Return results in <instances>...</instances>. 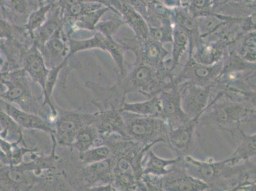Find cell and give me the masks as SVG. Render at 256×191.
<instances>
[{"label": "cell", "instance_id": "17", "mask_svg": "<svg viewBox=\"0 0 256 191\" xmlns=\"http://www.w3.org/2000/svg\"><path fill=\"white\" fill-rule=\"evenodd\" d=\"M25 70L30 74L32 82L38 84L43 90L50 71L46 69L41 56L36 52L30 54L26 60Z\"/></svg>", "mask_w": 256, "mask_h": 191}, {"label": "cell", "instance_id": "19", "mask_svg": "<svg viewBox=\"0 0 256 191\" xmlns=\"http://www.w3.org/2000/svg\"><path fill=\"white\" fill-rule=\"evenodd\" d=\"M99 132L92 124L86 126L78 132L71 146L78 154L82 153L92 148L93 142Z\"/></svg>", "mask_w": 256, "mask_h": 191}, {"label": "cell", "instance_id": "4", "mask_svg": "<svg viewBox=\"0 0 256 191\" xmlns=\"http://www.w3.org/2000/svg\"><path fill=\"white\" fill-rule=\"evenodd\" d=\"M120 112L124 120L126 138L128 140L150 146L160 142L166 144L169 127L162 118Z\"/></svg>", "mask_w": 256, "mask_h": 191}, {"label": "cell", "instance_id": "10", "mask_svg": "<svg viewBox=\"0 0 256 191\" xmlns=\"http://www.w3.org/2000/svg\"><path fill=\"white\" fill-rule=\"evenodd\" d=\"M196 126V121L190 120L188 124L174 129L169 128L166 144L176 154V157H185L194 150Z\"/></svg>", "mask_w": 256, "mask_h": 191}, {"label": "cell", "instance_id": "1", "mask_svg": "<svg viewBox=\"0 0 256 191\" xmlns=\"http://www.w3.org/2000/svg\"><path fill=\"white\" fill-rule=\"evenodd\" d=\"M179 163L188 174L204 182L209 190H256L254 158L231 165L226 160L201 162L188 155L180 158Z\"/></svg>", "mask_w": 256, "mask_h": 191}, {"label": "cell", "instance_id": "12", "mask_svg": "<svg viewBox=\"0 0 256 191\" xmlns=\"http://www.w3.org/2000/svg\"><path fill=\"white\" fill-rule=\"evenodd\" d=\"M206 67L190 65L174 78V84L178 86L183 83H190L201 87H214L216 79L220 74V67Z\"/></svg>", "mask_w": 256, "mask_h": 191}, {"label": "cell", "instance_id": "7", "mask_svg": "<svg viewBox=\"0 0 256 191\" xmlns=\"http://www.w3.org/2000/svg\"><path fill=\"white\" fill-rule=\"evenodd\" d=\"M180 92V86L174 85L158 94L160 106L159 118L172 129L190 121L182 108Z\"/></svg>", "mask_w": 256, "mask_h": 191}, {"label": "cell", "instance_id": "5", "mask_svg": "<svg viewBox=\"0 0 256 191\" xmlns=\"http://www.w3.org/2000/svg\"><path fill=\"white\" fill-rule=\"evenodd\" d=\"M58 117L54 124L53 135L58 145L62 148H71L76 134L82 128L92 124L95 114L82 112L80 108L74 110H64L57 106Z\"/></svg>", "mask_w": 256, "mask_h": 191}, {"label": "cell", "instance_id": "16", "mask_svg": "<svg viewBox=\"0 0 256 191\" xmlns=\"http://www.w3.org/2000/svg\"><path fill=\"white\" fill-rule=\"evenodd\" d=\"M146 160L142 163L143 174L162 176L171 171L174 164L178 162L179 158L176 159L164 160L158 157L150 148L146 154Z\"/></svg>", "mask_w": 256, "mask_h": 191}, {"label": "cell", "instance_id": "11", "mask_svg": "<svg viewBox=\"0 0 256 191\" xmlns=\"http://www.w3.org/2000/svg\"><path fill=\"white\" fill-rule=\"evenodd\" d=\"M85 86L92 92V103L99 111L120 110L126 102V96L118 90L115 84L104 86L94 82L88 81Z\"/></svg>", "mask_w": 256, "mask_h": 191}, {"label": "cell", "instance_id": "14", "mask_svg": "<svg viewBox=\"0 0 256 191\" xmlns=\"http://www.w3.org/2000/svg\"><path fill=\"white\" fill-rule=\"evenodd\" d=\"M6 110L9 116L18 123L22 129L36 130L46 132L50 136L54 134L52 125L42 118L38 114L29 112L18 107L8 104Z\"/></svg>", "mask_w": 256, "mask_h": 191}, {"label": "cell", "instance_id": "13", "mask_svg": "<svg viewBox=\"0 0 256 191\" xmlns=\"http://www.w3.org/2000/svg\"><path fill=\"white\" fill-rule=\"evenodd\" d=\"M92 125L100 134L103 135L118 134L126 138L124 120L120 110L99 111L95 113Z\"/></svg>", "mask_w": 256, "mask_h": 191}, {"label": "cell", "instance_id": "15", "mask_svg": "<svg viewBox=\"0 0 256 191\" xmlns=\"http://www.w3.org/2000/svg\"><path fill=\"white\" fill-rule=\"evenodd\" d=\"M232 138L238 142V146L234 152L226 159L230 164H238L239 162H246L256 157V134L248 135L240 130L232 136Z\"/></svg>", "mask_w": 256, "mask_h": 191}, {"label": "cell", "instance_id": "18", "mask_svg": "<svg viewBox=\"0 0 256 191\" xmlns=\"http://www.w3.org/2000/svg\"><path fill=\"white\" fill-rule=\"evenodd\" d=\"M159 96H154L146 102L139 103H126L125 102L120 111L140 114V115L153 116L159 118L160 112Z\"/></svg>", "mask_w": 256, "mask_h": 191}, {"label": "cell", "instance_id": "3", "mask_svg": "<svg viewBox=\"0 0 256 191\" xmlns=\"http://www.w3.org/2000/svg\"><path fill=\"white\" fill-rule=\"evenodd\" d=\"M115 85L125 96L139 92L150 98L174 86V76L141 66L130 73L125 72L122 76H118Z\"/></svg>", "mask_w": 256, "mask_h": 191}, {"label": "cell", "instance_id": "8", "mask_svg": "<svg viewBox=\"0 0 256 191\" xmlns=\"http://www.w3.org/2000/svg\"><path fill=\"white\" fill-rule=\"evenodd\" d=\"M181 106L190 120H195L208 106L214 87H201L190 83L180 84Z\"/></svg>", "mask_w": 256, "mask_h": 191}, {"label": "cell", "instance_id": "6", "mask_svg": "<svg viewBox=\"0 0 256 191\" xmlns=\"http://www.w3.org/2000/svg\"><path fill=\"white\" fill-rule=\"evenodd\" d=\"M9 90L6 98L20 106L22 110L38 114L42 102L36 96L32 84L24 70L15 72L9 81Z\"/></svg>", "mask_w": 256, "mask_h": 191}, {"label": "cell", "instance_id": "9", "mask_svg": "<svg viewBox=\"0 0 256 191\" xmlns=\"http://www.w3.org/2000/svg\"><path fill=\"white\" fill-rule=\"evenodd\" d=\"M180 159V158H179ZM179 159L168 174L160 176L162 190L201 191L209 190L208 186L204 182L186 173L179 163Z\"/></svg>", "mask_w": 256, "mask_h": 191}, {"label": "cell", "instance_id": "2", "mask_svg": "<svg viewBox=\"0 0 256 191\" xmlns=\"http://www.w3.org/2000/svg\"><path fill=\"white\" fill-rule=\"evenodd\" d=\"M248 122L256 124V106L232 101L213 88L208 106L196 120L197 125L229 132L232 137Z\"/></svg>", "mask_w": 256, "mask_h": 191}, {"label": "cell", "instance_id": "20", "mask_svg": "<svg viewBox=\"0 0 256 191\" xmlns=\"http://www.w3.org/2000/svg\"><path fill=\"white\" fill-rule=\"evenodd\" d=\"M116 143V142H115ZM110 145L95 146L78 154V159L82 165H87L106 159L112 154L114 144Z\"/></svg>", "mask_w": 256, "mask_h": 191}]
</instances>
